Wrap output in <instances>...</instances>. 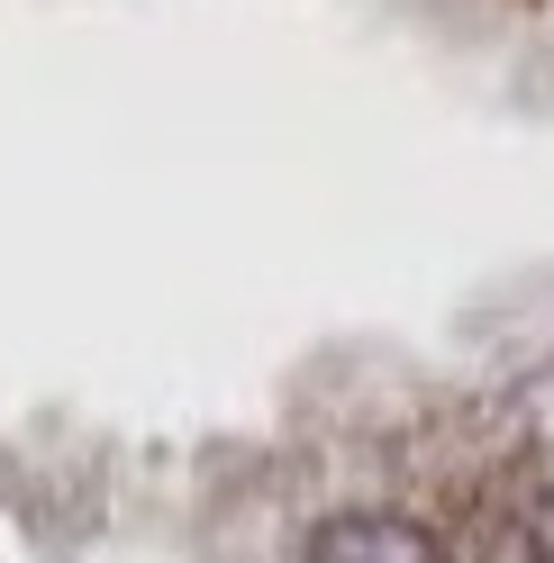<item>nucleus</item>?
I'll return each instance as SVG.
<instances>
[{
  "label": "nucleus",
  "mask_w": 554,
  "mask_h": 563,
  "mask_svg": "<svg viewBox=\"0 0 554 563\" xmlns=\"http://www.w3.org/2000/svg\"><path fill=\"white\" fill-rule=\"evenodd\" d=\"M300 563H455V554L400 509H336V518L309 527Z\"/></svg>",
  "instance_id": "nucleus-1"
},
{
  "label": "nucleus",
  "mask_w": 554,
  "mask_h": 563,
  "mask_svg": "<svg viewBox=\"0 0 554 563\" xmlns=\"http://www.w3.org/2000/svg\"><path fill=\"white\" fill-rule=\"evenodd\" d=\"M518 545H528V563H554V482L518 490Z\"/></svg>",
  "instance_id": "nucleus-2"
}]
</instances>
